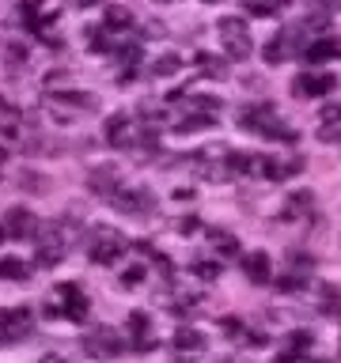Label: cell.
<instances>
[{"label":"cell","mask_w":341,"mask_h":363,"mask_svg":"<svg viewBox=\"0 0 341 363\" xmlns=\"http://www.w3.org/2000/svg\"><path fill=\"white\" fill-rule=\"evenodd\" d=\"M144 272H148L144 265H129V269L121 272V288H136V284L144 280Z\"/></svg>","instance_id":"cell-29"},{"label":"cell","mask_w":341,"mask_h":363,"mask_svg":"<svg viewBox=\"0 0 341 363\" xmlns=\"http://www.w3.org/2000/svg\"><path fill=\"white\" fill-rule=\"evenodd\" d=\"M239 129L258 133V136H266V140H281V144H292L296 140V129L277 118V110H273L269 102H254V106L239 110Z\"/></svg>","instance_id":"cell-1"},{"label":"cell","mask_w":341,"mask_h":363,"mask_svg":"<svg viewBox=\"0 0 341 363\" xmlns=\"http://www.w3.org/2000/svg\"><path fill=\"white\" fill-rule=\"evenodd\" d=\"M170 348H175V363H193L205 352V337L197 333V329H178L175 340H170Z\"/></svg>","instance_id":"cell-12"},{"label":"cell","mask_w":341,"mask_h":363,"mask_svg":"<svg viewBox=\"0 0 341 363\" xmlns=\"http://www.w3.org/2000/svg\"><path fill=\"white\" fill-rule=\"evenodd\" d=\"M334 57H341V38H318L311 45H303V61H311V65L334 61Z\"/></svg>","instance_id":"cell-18"},{"label":"cell","mask_w":341,"mask_h":363,"mask_svg":"<svg viewBox=\"0 0 341 363\" xmlns=\"http://www.w3.org/2000/svg\"><path fill=\"white\" fill-rule=\"evenodd\" d=\"M27 277V265L19 257H0V280H23Z\"/></svg>","instance_id":"cell-27"},{"label":"cell","mask_w":341,"mask_h":363,"mask_svg":"<svg viewBox=\"0 0 341 363\" xmlns=\"http://www.w3.org/2000/svg\"><path fill=\"white\" fill-rule=\"evenodd\" d=\"M84 348H87L95 359H114V356L121 352V333H114V329L99 325V329H91V333L84 337Z\"/></svg>","instance_id":"cell-9"},{"label":"cell","mask_w":341,"mask_h":363,"mask_svg":"<svg viewBox=\"0 0 341 363\" xmlns=\"http://www.w3.org/2000/svg\"><path fill=\"white\" fill-rule=\"evenodd\" d=\"M163 4H170V0H163Z\"/></svg>","instance_id":"cell-38"},{"label":"cell","mask_w":341,"mask_h":363,"mask_svg":"<svg viewBox=\"0 0 341 363\" xmlns=\"http://www.w3.org/2000/svg\"><path fill=\"white\" fill-rule=\"evenodd\" d=\"M284 4H288V0H247V11L250 16H277V11H284Z\"/></svg>","instance_id":"cell-25"},{"label":"cell","mask_w":341,"mask_h":363,"mask_svg":"<svg viewBox=\"0 0 341 363\" xmlns=\"http://www.w3.org/2000/svg\"><path fill=\"white\" fill-rule=\"evenodd\" d=\"M129 333H133V348H136V352H152V348H156L152 318H148L144 311H133V314H129Z\"/></svg>","instance_id":"cell-15"},{"label":"cell","mask_w":341,"mask_h":363,"mask_svg":"<svg viewBox=\"0 0 341 363\" xmlns=\"http://www.w3.org/2000/svg\"><path fill=\"white\" fill-rule=\"evenodd\" d=\"M318 140H341V125H323V129H318Z\"/></svg>","instance_id":"cell-33"},{"label":"cell","mask_w":341,"mask_h":363,"mask_svg":"<svg viewBox=\"0 0 341 363\" xmlns=\"http://www.w3.org/2000/svg\"><path fill=\"white\" fill-rule=\"evenodd\" d=\"M258 170H261L269 182H284L288 174H296V170H303V159H300V155H292V159L266 155V159H258Z\"/></svg>","instance_id":"cell-14"},{"label":"cell","mask_w":341,"mask_h":363,"mask_svg":"<svg viewBox=\"0 0 341 363\" xmlns=\"http://www.w3.org/2000/svg\"><path fill=\"white\" fill-rule=\"evenodd\" d=\"M102 27H110L114 34H125V30L133 27V11L121 8V4H110L107 8V23H102Z\"/></svg>","instance_id":"cell-22"},{"label":"cell","mask_w":341,"mask_h":363,"mask_svg":"<svg viewBox=\"0 0 341 363\" xmlns=\"http://www.w3.org/2000/svg\"><path fill=\"white\" fill-rule=\"evenodd\" d=\"M300 38H303V23H300V27H284V30H277V38L266 45V61H269V65L292 61V57L300 53Z\"/></svg>","instance_id":"cell-8"},{"label":"cell","mask_w":341,"mask_h":363,"mask_svg":"<svg viewBox=\"0 0 341 363\" xmlns=\"http://www.w3.org/2000/svg\"><path fill=\"white\" fill-rule=\"evenodd\" d=\"M76 8H91V4H99V0H72Z\"/></svg>","instance_id":"cell-35"},{"label":"cell","mask_w":341,"mask_h":363,"mask_svg":"<svg viewBox=\"0 0 341 363\" xmlns=\"http://www.w3.org/2000/svg\"><path fill=\"white\" fill-rule=\"evenodd\" d=\"M178 68H182V57L178 53H163V57H156V65L148 68V72L152 76H175Z\"/></svg>","instance_id":"cell-26"},{"label":"cell","mask_w":341,"mask_h":363,"mask_svg":"<svg viewBox=\"0 0 341 363\" xmlns=\"http://www.w3.org/2000/svg\"><path fill=\"white\" fill-rule=\"evenodd\" d=\"M110 34H114L110 27H95V30H87V45H91L95 53H110V50H118V42H114Z\"/></svg>","instance_id":"cell-23"},{"label":"cell","mask_w":341,"mask_h":363,"mask_svg":"<svg viewBox=\"0 0 341 363\" xmlns=\"http://www.w3.org/2000/svg\"><path fill=\"white\" fill-rule=\"evenodd\" d=\"M19 8H23V19H27V23H31V30H34V27H38V11H42V0H23Z\"/></svg>","instance_id":"cell-31"},{"label":"cell","mask_w":341,"mask_h":363,"mask_svg":"<svg viewBox=\"0 0 341 363\" xmlns=\"http://www.w3.org/2000/svg\"><path fill=\"white\" fill-rule=\"evenodd\" d=\"M65 250H68V242H65L61 223H42L38 235H34V261L50 269V265H57V261L65 257Z\"/></svg>","instance_id":"cell-5"},{"label":"cell","mask_w":341,"mask_h":363,"mask_svg":"<svg viewBox=\"0 0 341 363\" xmlns=\"http://www.w3.org/2000/svg\"><path fill=\"white\" fill-rule=\"evenodd\" d=\"M34 329V314L27 306H16V311H0V333L8 340H23Z\"/></svg>","instance_id":"cell-11"},{"label":"cell","mask_w":341,"mask_h":363,"mask_svg":"<svg viewBox=\"0 0 341 363\" xmlns=\"http://www.w3.org/2000/svg\"><path fill=\"white\" fill-rule=\"evenodd\" d=\"M4 231L11 238H34L38 235V220H34V212H27L23 204H16V208L4 212Z\"/></svg>","instance_id":"cell-13"},{"label":"cell","mask_w":341,"mask_h":363,"mask_svg":"<svg viewBox=\"0 0 341 363\" xmlns=\"http://www.w3.org/2000/svg\"><path fill=\"white\" fill-rule=\"evenodd\" d=\"M125 250H129V238L121 231H114V227H91L87 257L95 261V265H114V261H121Z\"/></svg>","instance_id":"cell-3"},{"label":"cell","mask_w":341,"mask_h":363,"mask_svg":"<svg viewBox=\"0 0 341 363\" xmlns=\"http://www.w3.org/2000/svg\"><path fill=\"white\" fill-rule=\"evenodd\" d=\"M243 272L254 284H269L273 280V265H269V254H261V250H254V254L243 257Z\"/></svg>","instance_id":"cell-19"},{"label":"cell","mask_w":341,"mask_h":363,"mask_svg":"<svg viewBox=\"0 0 341 363\" xmlns=\"http://www.w3.org/2000/svg\"><path fill=\"white\" fill-rule=\"evenodd\" d=\"M205 4H220V0H205Z\"/></svg>","instance_id":"cell-37"},{"label":"cell","mask_w":341,"mask_h":363,"mask_svg":"<svg viewBox=\"0 0 341 363\" xmlns=\"http://www.w3.org/2000/svg\"><path fill=\"white\" fill-rule=\"evenodd\" d=\"M45 110H50L53 121L72 125L80 113H95L99 99L87 95V91H50V95H45Z\"/></svg>","instance_id":"cell-2"},{"label":"cell","mask_w":341,"mask_h":363,"mask_svg":"<svg viewBox=\"0 0 341 363\" xmlns=\"http://www.w3.org/2000/svg\"><path fill=\"white\" fill-rule=\"evenodd\" d=\"M87 189L95 193V197H114V193L121 189V170L114 167V163L91 167V174H87Z\"/></svg>","instance_id":"cell-10"},{"label":"cell","mask_w":341,"mask_h":363,"mask_svg":"<svg viewBox=\"0 0 341 363\" xmlns=\"http://www.w3.org/2000/svg\"><path fill=\"white\" fill-rule=\"evenodd\" d=\"M337 87V76L334 72H300L292 79V95L296 99H323Z\"/></svg>","instance_id":"cell-7"},{"label":"cell","mask_w":341,"mask_h":363,"mask_svg":"<svg viewBox=\"0 0 341 363\" xmlns=\"http://www.w3.org/2000/svg\"><path fill=\"white\" fill-rule=\"evenodd\" d=\"M4 235H8V231H4V223H0V238H4Z\"/></svg>","instance_id":"cell-36"},{"label":"cell","mask_w":341,"mask_h":363,"mask_svg":"<svg viewBox=\"0 0 341 363\" xmlns=\"http://www.w3.org/2000/svg\"><path fill=\"white\" fill-rule=\"evenodd\" d=\"M53 295H57V299H65L61 311L72 318V322H84V318H87V299H84V291H80L76 284H61Z\"/></svg>","instance_id":"cell-16"},{"label":"cell","mask_w":341,"mask_h":363,"mask_svg":"<svg viewBox=\"0 0 341 363\" xmlns=\"http://www.w3.org/2000/svg\"><path fill=\"white\" fill-rule=\"evenodd\" d=\"M216 30H220V45H224V53L232 57V61H247V57L254 53V38H250L247 23L239 16H224L220 23H216Z\"/></svg>","instance_id":"cell-4"},{"label":"cell","mask_w":341,"mask_h":363,"mask_svg":"<svg viewBox=\"0 0 341 363\" xmlns=\"http://www.w3.org/2000/svg\"><path fill=\"white\" fill-rule=\"evenodd\" d=\"M323 121L330 125V121H341V106H337V102H334V106H326L323 110Z\"/></svg>","instance_id":"cell-34"},{"label":"cell","mask_w":341,"mask_h":363,"mask_svg":"<svg viewBox=\"0 0 341 363\" xmlns=\"http://www.w3.org/2000/svg\"><path fill=\"white\" fill-rule=\"evenodd\" d=\"M19 121H23V113L11 106L8 99H0V133H4V136H19V133H23Z\"/></svg>","instance_id":"cell-20"},{"label":"cell","mask_w":341,"mask_h":363,"mask_svg":"<svg viewBox=\"0 0 341 363\" xmlns=\"http://www.w3.org/2000/svg\"><path fill=\"white\" fill-rule=\"evenodd\" d=\"M110 201L118 204L121 212H129V216H148V212H156V193L148 189V186H121Z\"/></svg>","instance_id":"cell-6"},{"label":"cell","mask_w":341,"mask_h":363,"mask_svg":"<svg viewBox=\"0 0 341 363\" xmlns=\"http://www.w3.org/2000/svg\"><path fill=\"white\" fill-rule=\"evenodd\" d=\"M107 140H110V147H133V144H136L133 121L125 118V113H110V121H107Z\"/></svg>","instance_id":"cell-17"},{"label":"cell","mask_w":341,"mask_h":363,"mask_svg":"<svg viewBox=\"0 0 341 363\" xmlns=\"http://www.w3.org/2000/svg\"><path fill=\"white\" fill-rule=\"evenodd\" d=\"M209 246L220 257H239V238L232 231H209Z\"/></svg>","instance_id":"cell-21"},{"label":"cell","mask_w":341,"mask_h":363,"mask_svg":"<svg viewBox=\"0 0 341 363\" xmlns=\"http://www.w3.org/2000/svg\"><path fill=\"white\" fill-rule=\"evenodd\" d=\"M19 186H23V189H34V193H45V178H42V174H31V170H23V174H19Z\"/></svg>","instance_id":"cell-30"},{"label":"cell","mask_w":341,"mask_h":363,"mask_svg":"<svg viewBox=\"0 0 341 363\" xmlns=\"http://www.w3.org/2000/svg\"><path fill=\"white\" fill-rule=\"evenodd\" d=\"M209 125H216L209 113H190L186 121H175V133H182V136H190V133H201V129H209Z\"/></svg>","instance_id":"cell-24"},{"label":"cell","mask_w":341,"mask_h":363,"mask_svg":"<svg viewBox=\"0 0 341 363\" xmlns=\"http://www.w3.org/2000/svg\"><path fill=\"white\" fill-rule=\"evenodd\" d=\"M197 68H201L205 76H212V79H224L227 76V65L216 61V57H209V53H197Z\"/></svg>","instance_id":"cell-28"},{"label":"cell","mask_w":341,"mask_h":363,"mask_svg":"<svg viewBox=\"0 0 341 363\" xmlns=\"http://www.w3.org/2000/svg\"><path fill=\"white\" fill-rule=\"evenodd\" d=\"M193 272H197L201 280H216L220 277V265H216V261H193Z\"/></svg>","instance_id":"cell-32"}]
</instances>
